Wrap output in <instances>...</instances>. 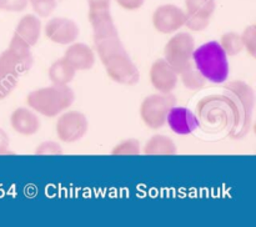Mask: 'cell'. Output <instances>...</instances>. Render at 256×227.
Segmentation results:
<instances>
[{
  "mask_svg": "<svg viewBox=\"0 0 256 227\" xmlns=\"http://www.w3.org/2000/svg\"><path fill=\"white\" fill-rule=\"evenodd\" d=\"M225 94L232 101L236 112L235 124L229 130V136L234 140L242 139L252 129L255 106L254 89L242 80H234L225 86Z\"/></svg>",
  "mask_w": 256,
  "mask_h": 227,
  "instance_id": "1",
  "label": "cell"
},
{
  "mask_svg": "<svg viewBox=\"0 0 256 227\" xmlns=\"http://www.w3.org/2000/svg\"><path fill=\"white\" fill-rule=\"evenodd\" d=\"M192 64L208 81L214 84H222L229 77V56L215 40L195 47Z\"/></svg>",
  "mask_w": 256,
  "mask_h": 227,
  "instance_id": "2",
  "label": "cell"
},
{
  "mask_svg": "<svg viewBox=\"0 0 256 227\" xmlns=\"http://www.w3.org/2000/svg\"><path fill=\"white\" fill-rule=\"evenodd\" d=\"M74 91L69 86L50 85L34 90L26 96V104L32 110L45 117H56L74 104Z\"/></svg>",
  "mask_w": 256,
  "mask_h": 227,
  "instance_id": "3",
  "label": "cell"
},
{
  "mask_svg": "<svg viewBox=\"0 0 256 227\" xmlns=\"http://www.w3.org/2000/svg\"><path fill=\"white\" fill-rule=\"evenodd\" d=\"M199 121L210 129H226L234 126L236 112L230 97L225 95H210L199 101L196 106Z\"/></svg>",
  "mask_w": 256,
  "mask_h": 227,
  "instance_id": "4",
  "label": "cell"
},
{
  "mask_svg": "<svg viewBox=\"0 0 256 227\" xmlns=\"http://www.w3.org/2000/svg\"><path fill=\"white\" fill-rule=\"evenodd\" d=\"M195 39L189 32L180 31L172 35L164 47V59L180 75L194 67L192 54L195 50Z\"/></svg>",
  "mask_w": 256,
  "mask_h": 227,
  "instance_id": "5",
  "label": "cell"
},
{
  "mask_svg": "<svg viewBox=\"0 0 256 227\" xmlns=\"http://www.w3.org/2000/svg\"><path fill=\"white\" fill-rule=\"evenodd\" d=\"M174 105H176V97L172 92L149 95L140 105V117L149 129L158 130L166 124L168 112Z\"/></svg>",
  "mask_w": 256,
  "mask_h": 227,
  "instance_id": "6",
  "label": "cell"
},
{
  "mask_svg": "<svg viewBox=\"0 0 256 227\" xmlns=\"http://www.w3.org/2000/svg\"><path fill=\"white\" fill-rule=\"evenodd\" d=\"M89 122L82 112L76 110H65L58 116L55 131L58 139L64 144H74L86 135Z\"/></svg>",
  "mask_w": 256,
  "mask_h": 227,
  "instance_id": "7",
  "label": "cell"
},
{
  "mask_svg": "<svg viewBox=\"0 0 256 227\" xmlns=\"http://www.w3.org/2000/svg\"><path fill=\"white\" fill-rule=\"evenodd\" d=\"M185 10L174 4H162L154 10L152 22L160 34H174L185 24Z\"/></svg>",
  "mask_w": 256,
  "mask_h": 227,
  "instance_id": "8",
  "label": "cell"
},
{
  "mask_svg": "<svg viewBox=\"0 0 256 227\" xmlns=\"http://www.w3.org/2000/svg\"><path fill=\"white\" fill-rule=\"evenodd\" d=\"M104 67L106 70L108 76L116 84L134 86L140 80L139 69L132 61L128 52L112 57L106 64H104Z\"/></svg>",
  "mask_w": 256,
  "mask_h": 227,
  "instance_id": "9",
  "label": "cell"
},
{
  "mask_svg": "<svg viewBox=\"0 0 256 227\" xmlns=\"http://www.w3.org/2000/svg\"><path fill=\"white\" fill-rule=\"evenodd\" d=\"M44 34L54 44L69 45L76 41L80 29L76 21L72 19L56 16L46 22L44 27Z\"/></svg>",
  "mask_w": 256,
  "mask_h": 227,
  "instance_id": "10",
  "label": "cell"
},
{
  "mask_svg": "<svg viewBox=\"0 0 256 227\" xmlns=\"http://www.w3.org/2000/svg\"><path fill=\"white\" fill-rule=\"evenodd\" d=\"M150 82L158 92L170 94L179 81V75L165 59H158L152 64L149 71Z\"/></svg>",
  "mask_w": 256,
  "mask_h": 227,
  "instance_id": "11",
  "label": "cell"
},
{
  "mask_svg": "<svg viewBox=\"0 0 256 227\" xmlns=\"http://www.w3.org/2000/svg\"><path fill=\"white\" fill-rule=\"evenodd\" d=\"M88 19L92 25L94 44L118 36V29L110 9H89Z\"/></svg>",
  "mask_w": 256,
  "mask_h": 227,
  "instance_id": "12",
  "label": "cell"
},
{
  "mask_svg": "<svg viewBox=\"0 0 256 227\" xmlns=\"http://www.w3.org/2000/svg\"><path fill=\"white\" fill-rule=\"evenodd\" d=\"M166 124L172 132L180 136H185L192 134L199 127L200 121L190 109L174 105L168 112Z\"/></svg>",
  "mask_w": 256,
  "mask_h": 227,
  "instance_id": "13",
  "label": "cell"
},
{
  "mask_svg": "<svg viewBox=\"0 0 256 227\" xmlns=\"http://www.w3.org/2000/svg\"><path fill=\"white\" fill-rule=\"evenodd\" d=\"M64 57L76 71H85L94 67L95 52L89 45L84 42H72L68 45Z\"/></svg>",
  "mask_w": 256,
  "mask_h": 227,
  "instance_id": "14",
  "label": "cell"
},
{
  "mask_svg": "<svg viewBox=\"0 0 256 227\" xmlns=\"http://www.w3.org/2000/svg\"><path fill=\"white\" fill-rule=\"evenodd\" d=\"M10 126L16 134L29 137L40 130V120L30 107H18L10 115Z\"/></svg>",
  "mask_w": 256,
  "mask_h": 227,
  "instance_id": "15",
  "label": "cell"
},
{
  "mask_svg": "<svg viewBox=\"0 0 256 227\" xmlns=\"http://www.w3.org/2000/svg\"><path fill=\"white\" fill-rule=\"evenodd\" d=\"M6 51L12 56V59L14 60L16 66L19 67V71L22 72V75L32 66L34 59H32V46L26 44L24 40L20 39L18 35H12L9 46L6 47Z\"/></svg>",
  "mask_w": 256,
  "mask_h": 227,
  "instance_id": "16",
  "label": "cell"
},
{
  "mask_svg": "<svg viewBox=\"0 0 256 227\" xmlns=\"http://www.w3.org/2000/svg\"><path fill=\"white\" fill-rule=\"evenodd\" d=\"M42 29V25L39 16L34 14H25L20 17L14 34L32 47L39 41Z\"/></svg>",
  "mask_w": 256,
  "mask_h": 227,
  "instance_id": "17",
  "label": "cell"
},
{
  "mask_svg": "<svg viewBox=\"0 0 256 227\" xmlns=\"http://www.w3.org/2000/svg\"><path fill=\"white\" fill-rule=\"evenodd\" d=\"M75 74H76V70L64 59V57H60V59L55 60L49 67V80L52 85H56V86H66L70 82L74 80Z\"/></svg>",
  "mask_w": 256,
  "mask_h": 227,
  "instance_id": "18",
  "label": "cell"
},
{
  "mask_svg": "<svg viewBox=\"0 0 256 227\" xmlns=\"http://www.w3.org/2000/svg\"><path fill=\"white\" fill-rule=\"evenodd\" d=\"M142 152L145 155H175L178 147L169 136L155 134L148 140Z\"/></svg>",
  "mask_w": 256,
  "mask_h": 227,
  "instance_id": "19",
  "label": "cell"
},
{
  "mask_svg": "<svg viewBox=\"0 0 256 227\" xmlns=\"http://www.w3.org/2000/svg\"><path fill=\"white\" fill-rule=\"evenodd\" d=\"M95 47H96V54L102 65L106 64L109 60L118 56V55L126 54V50H125L122 42L120 41L119 36L102 40V41L95 44Z\"/></svg>",
  "mask_w": 256,
  "mask_h": 227,
  "instance_id": "20",
  "label": "cell"
},
{
  "mask_svg": "<svg viewBox=\"0 0 256 227\" xmlns=\"http://www.w3.org/2000/svg\"><path fill=\"white\" fill-rule=\"evenodd\" d=\"M184 4L186 14L204 19H212L216 10L215 0H184Z\"/></svg>",
  "mask_w": 256,
  "mask_h": 227,
  "instance_id": "21",
  "label": "cell"
},
{
  "mask_svg": "<svg viewBox=\"0 0 256 227\" xmlns=\"http://www.w3.org/2000/svg\"><path fill=\"white\" fill-rule=\"evenodd\" d=\"M219 44L222 45V50L226 52L228 56L239 55L244 50L242 36H240V34H238L235 31H228L225 34H222V37H220Z\"/></svg>",
  "mask_w": 256,
  "mask_h": 227,
  "instance_id": "22",
  "label": "cell"
},
{
  "mask_svg": "<svg viewBox=\"0 0 256 227\" xmlns=\"http://www.w3.org/2000/svg\"><path fill=\"white\" fill-rule=\"evenodd\" d=\"M180 76H182V82L184 84V86L186 87L188 90H192V91L202 90V87L206 85L208 81V80L202 76V72H200L199 70L194 69V67L182 72Z\"/></svg>",
  "mask_w": 256,
  "mask_h": 227,
  "instance_id": "23",
  "label": "cell"
},
{
  "mask_svg": "<svg viewBox=\"0 0 256 227\" xmlns=\"http://www.w3.org/2000/svg\"><path fill=\"white\" fill-rule=\"evenodd\" d=\"M142 146L140 141L136 139H126L120 141L114 149L112 150V155L114 156H124V155H140Z\"/></svg>",
  "mask_w": 256,
  "mask_h": 227,
  "instance_id": "24",
  "label": "cell"
},
{
  "mask_svg": "<svg viewBox=\"0 0 256 227\" xmlns=\"http://www.w3.org/2000/svg\"><path fill=\"white\" fill-rule=\"evenodd\" d=\"M39 17H49L56 9V0H28Z\"/></svg>",
  "mask_w": 256,
  "mask_h": 227,
  "instance_id": "25",
  "label": "cell"
},
{
  "mask_svg": "<svg viewBox=\"0 0 256 227\" xmlns=\"http://www.w3.org/2000/svg\"><path fill=\"white\" fill-rule=\"evenodd\" d=\"M242 36V45H244V49L246 50L248 54L252 57H255L256 54V25L252 24L249 26H246L242 31V34H240Z\"/></svg>",
  "mask_w": 256,
  "mask_h": 227,
  "instance_id": "26",
  "label": "cell"
},
{
  "mask_svg": "<svg viewBox=\"0 0 256 227\" xmlns=\"http://www.w3.org/2000/svg\"><path fill=\"white\" fill-rule=\"evenodd\" d=\"M18 85V77L0 71V101L9 96Z\"/></svg>",
  "mask_w": 256,
  "mask_h": 227,
  "instance_id": "27",
  "label": "cell"
},
{
  "mask_svg": "<svg viewBox=\"0 0 256 227\" xmlns=\"http://www.w3.org/2000/svg\"><path fill=\"white\" fill-rule=\"evenodd\" d=\"M186 14V12H185ZM210 24V19H204V17L199 16H192V15L186 14L185 15V24L184 26H186L188 29L192 30V31L199 32L204 31Z\"/></svg>",
  "mask_w": 256,
  "mask_h": 227,
  "instance_id": "28",
  "label": "cell"
},
{
  "mask_svg": "<svg viewBox=\"0 0 256 227\" xmlns=\"http://www.w3.org/2000/svg\"><path fill=\"white\" fill-rule=\"evenodd\" d=\"M29 5L28 0H0V11L22 12Z\"/></svg>",
  "mask_w": 256,
  "mask_h": 227,
  "instance_id": "29",
  "label": "cell"
},
{
  "mask_svg": "<svg viewBox=\"0 0 256 227\" xmlns=\"http://www.w3.org/2000/svg\"><path fill=\"white\" fill-rule=\"evenodd\" d=\"M36 155H62V147L55 141L40 142L35 149Z\"/></svg>",
  "mask_w": 256,
  "mask_h": 227,
  "instance_id": "30",
  "label": "cell"
},
{
  "mask_svg": "<svg viewBox=\"0 0 256 227\" xmlns=\"http://www.w3.org/2000/svg\"><path fill=\"white\" fill-rule=\"evenodd\" d=\"M115 2L122 9L128 10V11H134V10H139L145 4V0H115Z\"/></svg>",
  "mask_w": 256,
  "mask_h": 227,
  "instance_id": "31",
  "label": "cell"
},
{
  "mask_svg": "<svg viewBox=\"0 0 256 227\" xmlns=\"http://www.w3.org/2000/svg\"><path fill=\"white\" fill-rule=\"evenodd\" d=\"M9 146H10V139L9 135L0 127V155L9 154Z\"/></svg>",
  "mask_w": 256,
  "mask_h": 227,
  "instance_id": "32",
  "label": "cell"
},
{
  "mask_svg": "<svg viewBox=\"0 0 256 227\" xmlns=\"http://www.w3.org/2000/svg\"><path fill=\"white\" fill-rule=\"evenodd\" d=\"M89 9H110L112 0H86Z\"/></svg>",
  "mask_w": 256,
  "mask_h": 227,
  "instance_id": "33",
  "label": "cell"
}]
</instances>
